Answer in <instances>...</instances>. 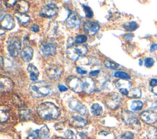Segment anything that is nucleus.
Returning a JSON list of instances; mask_svg holds the SVG:
<instances>
[{"instance_id": "obj_1", "label": "nucleus", "mask_w": 157, "mask_h": 139, "mask_svg": "<svg viewBox=\"0 0 157 139\" xmlns=\"http://www.w3.org/2000/svg\"><path fill=\"white\" fill-rule=\"evenodd\" d=\"M37 112L38 115L45 120L55 119L60 114L59 108L54 103L49 102L40 103L37 108Z\"/></svg>"}, {"instance_id": "obj_2", "label": "nucleus", "mask_w": 157, "mask_h": 139, "mask_svg": "<svg viewBox=\"0 0 157 139\" xmlns=\"http://www.w3.org/2000/svg\"><path fill=\"white\" fill-rule=\"evenodd\" d=\"M29 90L31 95L36 97H42L47 96L50 91L48 83L45 81H33L29 85Z\"/></svg>"}, {"instance_id": "obj_3", "label": "nucleus", "mask_w": 157, "mask_h": 139, "mask_svg": "<svg viewBox=\"0 0 157 139\" xmlns=\"http://www.w3.org/2000/svg\"><path fill=\"white\" fill-rule=\"evenodd\" d=\"M121 119L126 124L130 125L133 129L138 130L140 129V123L136 115L131 111L123 110L121 113Z\"/></svg>"}, {"instance_id": "obj_4", "label": "nucleus", "mask_w": 157, "mask_h": 139, "mask_svg": "<svg viewBox=\"0 0 157 139\" xmlns=\"http://www.w3.org/2000/svg\"><path fill=\"white\" fill-rule=\"evenodd\" d=\"M88 48L85 45H80L72 46L67 48V54L68 58L73 61L77 60L79 56H84L86 54Z\"/></svg>"}, {"instance_id": "obj_5", "label": "nucleus", "mask_w": 157, "mask_h": 139, "mask_svg": "<svg viewBox=\"0 0 157 139\" xmlns=\"http://www.w3.org/2000/svg\"><path fill=\"white\" fill-rule=\"evenodd\" d=\"M66 84L69 88L75 92L83 91V81L81 79L75 76H71L66 79Z\"/></svg>"}, {"instance_id": "obj_6", "label": "nucleus", "mask_w": 157, "mask_h": 139, "mask_svg": "<svg viewBox=\"0 0 157 139\" xmlns=\"http://www.w3.org/2000/svg\"><path fill=\"white\" fill-rule=\"evenodd\" d=\"M59 8L56 4L50 3L44 6L39 11V14L44 18H51L57 14Z\"/></svg>"}, {"instance_id": "obj_7", "label": "nucleus", "mask_w": 157, "mask_h": 139, "mask_svg": "<svg viewBox=\"0 0 157 139\" xmlns=\"http://www.w3.org/2000/svg\"><path fill=\"white\" fill-rule=\"evenodd\" d=\"M21 42L19 39L15 37L10 40L7 45V50L12 57H16L18 55L21 50Z\"/></svg>"}, {"instance_id": "obj_8", "label": "nucleus", "mask_w": 157, "mask_h": 139, "mask_svg": "<svg viewBox=\"0 0 157 139\" xmlns=\"http://www.w3.org/2000/svg\"><path fill=\"white\" fill-rule=\"evenodd\" d=\"M121 102V97L116 92L111 94L107 97L105 100L107 106L111 110H115L120 105Z\"/></svg>"}, {"instance_id": "obj_9", "label": "nucleus", "mask_w": 157, "mask_h": 139, "mask_svg": "<svg viewBox=\"0 0 157 139\" xmlns=\"http://www.w3.org/2000/svg\"><path fill=\"white\" fill-rule=\"evenodd\" d=\"M140 119L148 124H152L157 121V114L152 110H147L140 114Z\"/></svg>"}, {"instance_id": "obj_10", "label": "nucleus", "mask_w": 157, "mask_h": 139, "mask_svg": "<svg viewBox=\"0 0 157 139\" xmlns=\"http://www.w3.org/2000/svg\"><path fill=\"white\" fill-rule=\"evenodd\" d=\"M66 23L67 26L69 29L75 30L79 28L80 25L81 24V21L78 15L74 12L70 14V15L66 20Z\"/></svg>"}, {"instance_id": "obj_11", "label": "nucleus", "mask_w": 157, "mask_h": 139, "mask_svg": "<svg viewBox=\"0 0 157 139\" xmlns=\"http://www.w3.org/2000/svg\"><path fill=\"white\" fill-rule=\"evenodd\" d=\"M13 87V81L6 76L1 75L0 77V90L1 92H9Z\"/></svg>"}, {"instance_id": "obj_12", "label": "nucleus", "mask_w": 157, "mask_h": 139, "mask_svg": "<svg viewBox=\"0 0 157 139\" xmlns=\"http://www.w3.org/2000/svg\"><path fill=\"white\" fill-rule=\"evenodd\" d=\"M69 107L72 110H74L81 115H84L86 112V108L85 105L74 98L69 100Z\"/></svg>"}, {"instance_id": "obj_13", "label": "nucleus", "mask_w": 157, "mask_h": 139, "mask_svg": "<svg viewBox=\"0 0 157 139\" xmlns=\"http://www.w3.org/2000/svg\"><path fill=\"white\" fill-rule=\"evenodd\" d=\"M62 70L57 66L48 67L46 70L45 73L48 78L52 80H58L61 75Z\"/></svg>"}, {"instance_id": "obj_14", "label": "nucleus", "mask_w": 157, "mask_h": 139, "mask_svg": "<svg viewBox=\"0 0 157 139\" xmlns=\"http://www.w3.org/2000/svg\"><path fill=\"white\" fill-rule=\"evenodd\" d=\"M1 26L2 28L6 30H10L15 26V21L12 17L9 14L4 15L1 18Z\"/></svg>"}, {"instance_id": "obj_15", "label": "nucleus", "mask_w": 157, "mask_h": 139, "mask_svg": "<svg viewBox=\"0 0 157 139\" xmlns=\"http://www.w3.org/2000/svg\"><path fill=\"white\" fill-rule=\"evenodd\" d=\"M99 25L94 21H87L84 23L83 29L84 31L89 35H94L99 30Z\"/></svg>"}, {"instance_id": "obj_16", "label": "nucleus", "mask_w": 157, "mask_h": 139, "mask_svg": "<svg viewBox=\"0 0 157 139\" xmlns=\"http://www.w3.org/2000/svg\"><path fill=\"white\" fill-rule=\"evenodd\" d=\"M83 85V91L87 94H90L94 89L95 84L93 80L88 77H84L82 78Z\"/></svg>"}, {"instance_id": "obj_17", "label": "nucleus", "mask_w": 157, "mask_h": 139, "mask_svg": "<svg viewBox=\"0 0 157 139\" xmlns=\"http://www.w3.org/2000/svg\"><path fill=\"white\" fill-rule=\"evenodd\" d=\"M40 50L45 55H53L56 51V46L51 42L42 43L40 45Z\"/></svg>"}, {"instance_id": "obj_18", "label": "nucleus", "mask_w": 157, "mask_h": 139, "mask_svg": "<svg viewBox=\"0 0 157 139\" xmlns=\"http://www.w3.org/2000/svg\"><path fill=\"white\" fill-rule=\"evenodd\" d=\"M69 124L75 127H83L86 125L87 121L81 116H74L70 119Z\"/></svg>"}, {"instance_id": "obj_19", "label": "nucleus", "mask_w": 157, "mask_h": 139, "mask_svg": "<svg viewBox=\"0 0 157 139\" xmlns=\"http://www.w3.org/2000/svg\"><path fill=\"white\" fill-rule=\"evenodd\" d=\"M29 8V3L26 1H17V4L14 6V9L16 13H25Z\"/></svg>"}, {"instance_id": "obj_20", "label": "nucleus", "mask_w": 157, "mask_h": 139, "mask_svg": "<svg viewBox=\"0 0 157 139\" xmlns=\"http://www.w3.org/2000/svg\"><path fill=\"white\" fill-rule=\"evenodd\" d=\"M18 116L21 121H27L32 118L33 113L28 108H21L18 110Z\"/></svg>"}, {"instance_id": "obj_21", "label": "nucleus", "mask_w": 157, "mask_h": 139, "mask_svg": "<svg viewBox=\"0 0 157 139\" xmlns=\"http://www.w3.org/2000/svg\"><path fill=\"white\" fill-rule=\"evenodd\" d=\"M33 56V49L31 47H26L21 53V58L25 62H29Z\"/></svg>"}, {"instance_id": "obj_22", "label": "nucleus", "mask_w": 157, "mask_h": 139, "mask_svg": "<svg viewBox=\"0 0 157 139\" xmlns=\"http://www.w3.org/2000/svg\"><path fill=\"white\" fill-rule=\"evenodd\" d=\"M27 70L29 74L30 79L34 81H36L39 75V72L37 67L33 64H29L28 66Z\"/></svg>"}, {"instance_id": "obj_23", "label": "nucleus", "mask_w": 157, "mask_h": 139, "mask_svg": "<svg viewBox=\"0 0 157 139\" xmlns=\"http://www.w3.org/2000/svg\"><path fill=\"white\" fill-rule=\"evenodd\" d=\"M10 115V108L7 106L2 105L0 108V119L1 122H6L9 118Z\"/></svg>"}, {"instance_id": "obj_24", "label": "nucleus", "mask_w": 157, "mask_h": 139, "mask_svg": "<svg viewBox=\"0 0 157 139\" xmlns=\"http://www.w3.org/2000/svg\"><path fill=\"white\" fill-rule=\"evenodd\" d=\"M15 18L17 19L19 23L23 26L26 25L30 21V17L26 13H15Z\"/></svg>"}, {"instance_id": "obj_25", "label": "nucleus", "mask_w": 157, "mask_h": 139, "mask_svg": "<svg viewBox=\"0 0 157 139\" xmlns=\"http://www.w3.org/2000/svg\"><path fill=\"white\" fill-rule=\"evenodd\" d=\"M58 24L56 22H51L48 26V30L47 31L48 36L50 38H56L57 36V28Z\"/></svg>"}, {"instance_id": "obj_26", "label": "nucleus", "mask_w": 157, "mask_h": 139, "mask_svg": "<svg viewBox=\"0 0 157 139\" xmlns=\"http://www.w3.org/2000/svg\"><path fill=\"white\" fill-rule=\"evenodd\" d=\"M142 96V91L139 88H134L131 89L128 94V97L129 98L139 99Z\"/></svg>"}, {"instance_id": "obj_27", "label": "nucleus", "mask_w": 157, "mask_h": 139, "mask_svg": "<svg viewBox=\"0 0 157 139\" xmlns=\"http://www.w3.org/2000/svg\"><path fill=\"white\" fill-rule=\"evenodd\" d=\"M123 27L126 31L131 32V31H134L136 29H137L139 27V25L137 23V22L132 21H129V22L124 23L123 24Z\"/></svg>"}, {"instance_id": "obj_28", "label": "nucleus", "mask_w": 157, "mask_h": 139, "mask_svg": "<svg viewBox=\"0 0 157 139\" xmlns=\"http://www.w3.org/2000/svg\"><path fill=\"white\" fill-rule=\"evenodd\" d=\"M91 113L93 115L98 116L102 114V108L98 103H94L91 106L90 108Z\"/></svg>"}, {"instance_id": "obj_29", "label": "nucleus", "mask_w": 157, "mask_h": 139, "mask_svg": "<svg viewBox=\"0 0 157 139\" xmlns=\"http://www.w3.org/2000/svg\"><path fill=\"white\" fill-rule=\"evenodd\" d=\"M115 85L117 88L119 89L121 88H126V89H130L131 88V83L128 81H124V80H118L115 83Z\"/></svg>"}, {"instance_id": "obj_30", "label": "nucleus", "mask_w": 157, "mask_h": 139, "mask_svg": "<svg viewBox=\"0 0 157 139\" xmlns=\"http://www.w3.org/2000/svg\"><path fill=\"white\" fill-rule=\"evenodd\" d=\"M49 134V129L47 126H44L42 127L40 129H38V135L39 139H42L48 136Z\"/></svg>"}, {"instance_id": "obj_31", "label": "nucleus", "mask_w": 157, "mask_h": 139, "mask_svg": "<svg viewBox=\"0 0 157 139\" xmlns=\"http://www.w3.org/2000/svg\"><path fill=\"white\" fill-rule=\"evenodd\" d=\"M143 107V102L140 100H136L131 102V108L134 111H138L142 109Z\"/></svg>"}, {"instance_id": "obj_32", "label": "nucleus", "mask_w": 157, "mask_h": 139, "mask_svg": "<svg viewBox=\"0 0 157 139\" xmlns=\"http://www.w3.org/2000/svg\"><path fill=\"white\" fill-rule=\"evenodd\" d=\"M114 76L117 78H120L124 80H129L131 76L126 72L123 71H117L114 73Z\"/></svg>"}, {"instance_id": "obj_33", "label": "nucleus", "mask_w": 157, "mask_h": 139, "mask_svg": "<svg viewBox=\"0 0 157 139\" xmlns=\"http://www.w3.org/2000/svg\"><path fill=\"white\" fill-rule=\"evenodd\" d=\"M104 65L107 67L111 69H117L119 67V65L117 63L109 59H106L104 61Z\"/></svg>"}, {"instance_id": "obj_34", "label": "nucleus", "mask_w": 157, "mask_h": 139, "mask_svg": "<svg viewBox=\"0 0 157 139\" xmlns=\"http://www.w3.org/2000/svg\"><path fill=\"white\" fill-rule=\"evenodd\" d=\"M64 136L66 139H77L76 135L74 132L69 129H67L64 132Z\"/></svg>"}, {"instance_id": "obj_35", "label": "nucleus", "mask_w": 157, "mask_h": 139, "mask_svg": "<svg viewBox=\"0 0 157 139\" xmlns=\"http://www.w3.org/2000/svg\"><path fill=\"white\" fill-rule=\"evenodd\" d=\"M134 137V135L131 132H126L123 133L122 135L117 137L115 139H132Z\"/></svg>"}, {"instance_id": "obj_36", "label": "nucleus", "mask_w": 157, "mask_h": 139, "mask_svg": "<svg viewBox=\"0 0 157 139\" xmlns=\"http://www.w3.org/2000/svg\"><path fill=\"white\" fill-rule=\"evenodd\" d=\"M82 6L83 8L86 17L88 18H91L93 15V11L91 10V9H90V7L87 6H85V4H82Z\"/></svg>"}, {"instance_id": "obj_37", "label": "nucleus", "mask_w": 157, "mask_h": 139, "mask_svg": "<svg viewBox=\"0 0 157 139\" xmlns=\"http://www.w3.org/2000/svg\"><path fill=\"white\" fill-rule=\"evenodd\" d=\"M87 40V37L85 35H79L75 37V42L78 44H81Z\"/></svg>"}, {"instance_id": "obj_38", "label": "nucleus", "mask_w": 157, "mask_h": 139, "mask_svg": "<svg viewBox=\"0 0 157 139\" xmlns=\"http://www.w3.org/2000/svg\"><path fill=\"white\" fill-rule=\"evenodd\" d=\"M154 63H155V60L152 58L147 57V58H145L144 59V65L147 68H149L153 66Z\"/></svg>"}, {"instance_id": "obj_39", "label": "nucleus", "mask_w": 157, "mask_h": 139, "mask_svg": "<svg viewBox=\"0 0 157 139\" xmlns=\"http://www.w3.org/2000/svg\"><path fill=\"white\" fill-rule=\"evenodd\" d=\"M12 101L13 103L18 107H21L23 104V101L21 100V99L18 97L17 95H13L12 97Z\"/></svg>"}, {"instance_id": "obj_40", "label": "nucleus", "mask_w": 157, "mask_h": 139, "mask_svg": "<svg viewBox=\"0 0 157 139\" xmlns=\"http://www.w3.org/2000/svg\"><path fill=\"white\" fill-rule=\"evenodd\" d=\"M39 138V135H38V130H33L31 132H30L28 137L27 139H36Z\"/></svg>"}, {"instance_id": "obj_41", "label": "nucleus", "mask_w": 157, "mask_h": 139, "mask_svg": "<svg viewBox=\"0 0 157 139\" xmlns=\"http://www.w3.org/2000/svg\"><path fill=\"white\" fill-rule=\"evenodd\" d=\"M4 4L7 7H11L13 6H15V4L17 2V1H12V0H9V1H5Z\"/></svg>"}, {"instance_id": "obj_42", "label": "nucleus", "mask_w": 157, "mask_h": 139, "mask_svg": "<svg viewBox=\"0 0 157 139\" xmlns=\"http://www.w3.org/2000/svg\"><path fill=\"white\" fill-rule=\"evenodd\" d=\"M133 37H134L133 34H132V33H128L126 35H124V40L126 41H129V40H131L133 38Z\"/></svg>"}, {"instance_id": "obj_43", "label": "nucleus", "mask_w": 157, "mask_h": 139, "mask_svg": "<svg viewBox=\"0 0 157 139\" xmlns=\"http://www.w3.org/2000/svg\"><path fill=\"white\" fill-rule=\"evenodd\" d=\"M31 30L34 32H37L39 30V26L36 24H33L31 26Z\"/></svg>"}, {"instance_id": "obj_44", "label": "nucleus", "mask_w": 157, "mask_h": 139, "mask_svg": "<svg viewBox=\"0 0 157 139\" xmlns=\"http://www.w3.org/2000/svg\"><path fill=\"white\" fill-rule=\"evenodd\" d=\"M150 86H152L153 88L157 86V79L156 78H151L150 80Z\"/></svg>"}, {"instance_id": "obj_45", "label": "nucleus", "mask_w": 157, "mask_h": 139, "mask_svg": "<svg viewBox=\"0 0 157 139\" xmlns=\"http://www.w3.org/2000/svg\"><path fill=\"white\" fill-rule=\"evenodd\" d=\"M76 70L77 72V73H80V74H82V75H83V74H86L87 73L86 70H83L81 67H76Z\"/></svg>"}, {"instance_id": "obj_46", "label": "nucleus", "mask_w": 157, "mask_h": 139, "mask_svg": "<svg viewBox=\"0 0 157 139\" xmlns=\"http://www.w3.org/2000/svg\"><path fill=\"white\" fill-rule=\"evenodd\" d=\"M119 91H120V93L122 94L123 95H127V96H128L129 90L128 89H126V88H121V89H119Z\"/></svg>"}, {"instance_id": "obj_47", "label": "nucleus", "mask_w": 157, "mask_h": 139, "mask_svg": "<svg viewBox=\"0 0 157 139\" xmlns=\"http://www.w3.org/2000/svg\"><path fill=\"white\" fill-rule=\"evenodd\" d=\"M58 89H59L60 92H64V91H66L67 90V88L64 86L63 85H58Z\"/></svg>"}, {"instance_id": "obj_48", "label": "nucleus", "mask_w": 157, "mask_h": 139, "mask_svg": "<svg viewBox=\"0 0 157 139\" xmlns=\"http://www.w3.org/2000/svg\"><path fill=\"white\" fill-rule=\"evenodd\" d=\"M99 73V70H93V71H91V72H90V75L91 76H93V77L97 76Z\"/></svg>"}, {"instance_id": "obj_49", "label": "nucleus", "mask_w": 157, "mask_h": 139, "mask_svg": "<svg viewBox=\"0 0 157 139\" xmlns=\"http://www.w3.org/2000/svg\"><path fill=\"white\" fill-rule=\"evenodd\" d=\"M150 50L151 51H153L156 50H157V43H153L150 46Z\"/></svg>"}, {"instance_id": "obj_50", "label": "nucleus", "mask_w": 157, "mask_h": 139, "mask_svg": "<svg viewBox=\"0 0 157 139\" xmlns=\"http://www.w3.org/2000/svg\"><path fill=\"white\" fill-rule=\"evenodd\" d=\"M151 91H152V92H153L155 95L157 96V86L153 87V88H152V90H151Z\"/></svg>"}, {"instance_id": "obj_51", "label": "nucleus", "mask_w": 157, "mask_h": 139, "mask_svg": "<svg viewBox=\"0 0 157 139\" xmlns=\"http://www.w3.org/2000/svg\"><path fill=\"white\" fill-rule=\"evenodd\" d=\"M151 107H152V108H157V100L155 101V102H153V103L151 104Z\"/></svg>"}, {"instance_id": "obj_52", "label": "nucleus", "mask_w": 157, "mask_h": 139, "mask_svg": "<svg viewBox=\"0 0 157 139\" xmlns=\"http://www.w3.org/2000/svg\"><path fill=\"white\" fill-rule=\"evenodd\" d=\"M1 68L3 67V58L2 56H1Z\"/></svg>"}, {"instance_id": "obj_53", "label": "nucleus", "mask_w": 157, "mask_h": 139, "mask_svg": "<svg viewBox=\"0 0 157 139\" xmlns=\"http://www.w3.org/2000/svg\"><path fill=\"white\" fill-rule=\"evenodd\" d=\"M142 59H140L139 60V65H140V66H142Z\"/></svg>"}, {"instance_id": "obj_54", "label": "nucleus", "mask_w": 157, "mask_h": 139, "mask_svg": "<svg viewBox=\"0 0 157 139\" xmlns=\"http://www.w3.org/2000/svg\"><path fill=\"white\" fill-rule=\"evenodd\" d=\"M42 139H50V138L49 136H47V137H45V138H42Z\"/></svg>"}, {"instance_id": "obj_55", "label": "nucleus", "mask_w": 157, "mask_h": 139, "mask_svg": "<svg viewBox=\"0 0 157 139\" xmlns=\"http://www.w3.org/2000/svg\"><path fill=\"white\" fill-rule=\"evenodd\" d=\"M55 139H64V138H61V137H58V138H56Z\"/></svg>"}]
</instances>
